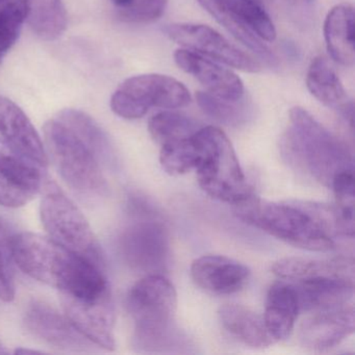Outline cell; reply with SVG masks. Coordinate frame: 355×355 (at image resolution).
I'll return each mask as SVG.
<instances>
[{
  "mask_svg": "<svg viewBox=\"0 0 355 355\" xmlns=\"http://www.w3.org/2000/svg\"><path fill=\"white\" fill-rule=\"evenodd\" d=\"M234 207L245 223L304 250L325 252L336 246V236H354L336 205L300 200L271 202L252 193Z\"/></svg>",
  "mask_w": 355,
  "mask_h": 355,
  "instance_id": "6da1fadb",
  "label": "cell"
},
{
  "mask_svg": "<svg viewBox=\"0 0 355 355\" xmlns=\"http://www.w3.org/2000/svg\"><path fill=\"white\" fill-rule=\"evenodd\" d=\"M14 261L31 277L62 294L98 296L110 290L103 268L62 247L49 236L33 232L12 236Z\"/></svg>",
  "mask_w": 355,
  "mask_h": 355,
  "instance_id": "7a4b0ae2",
  "label": "cell"
},
{
  "mask_svg": "<svg viewBox=\"0 0 355 355\" xmlns=\"http://www.w3.org/2000/svg\"><path fill=\"white\" fill-rule=\"evenodd\" d=\"M282 151L297 171L329 188L338 173L354 170L352 153L347 145L300 107L290 111Z\"/></svg>",
  "mask_w": 355,
  "mask_h": 355,
  "instance_id": "3957f363",
  "label": "cell"
},
{
  "mask_svg": "<svg viewBox=\"0 0 355 355\" xmlns=\"http://www.w3.org/2000/svg\"><path fill=\"white\" fill-rule=\"evenodd\" d=\"M126 309L135 322V347L157 352L173 340V320L178 294L162 274H149L139 280L126 296Z\"/></svg>",
  "mask_w": 355,
  "mask_h": 355,
  "instance_id": "277c9868",
  "label": "cell"
},
{
  "mask_svg": "<svg viewBox=\"0 0 355 355\" xmlns=\"http://www.w3.org/2000/svg\"><path fill=\"white\" fill-rule=\"evenodd\" d=\"M200 188L213 198L236 205L252 194L230 139L220 128L201 126L196 134Z\"/></svg>",
  "mask_w": 355,
  "mask_h": 355,
  "instance_id": "5b68a950",
  "label": "cell"
},
{
  "mask_svg": "<svg viewBox=\"0 0 355 355\" xmlns=\"http://www.w3.org/2000/svg\"><path fill=\"white\" fill-rule=\"evenodd\" d=\"M45 147L60 175L72 189L83 194L105 190L101 163L80 137L57 115L45 123Z\"/></svg>",
  "mask_w": 355,
  "mask_h": 355,
  "instance_id": "8992f818",
  "label": "cell"
},
{
  "mask_svg": "<svg viewBox=\"0 0 355 355\" xmlns=\"http://www.w3.org/2000/svg\"><path fill=\"white\" fill-rule=\"evenodd\" d=\"M41 221L51 240L64 248L105 268L101 245L80 209L55 182L43 186Z\"/></svg>",
  "mask_w": 355,
  "mask_h": 355,
  "instance_id": "52a82bcc",
  "label": "cell"
},
{
  "mask_svg": "<svg viewBox=\"0 0 355 355\" xmlns=\"http://www.w3.org/2000/svg\"><path fill=\"white\" fill-rule=\"evenodd\" d=\"M191 103L188 89L171 76L150 73L124 80L111 99V107L128 120L144 117L151 107L173 110Z\"/></svg>",
  "mask_w": 355,
  "mask_h": 355,
  "instance_id": "ba28073f",
  "label": "cell"
},
{
  "mask_svg": "<svg viewBox=\"0 0 355 355\" xmlns=\"http://www.w3.org/2000/svg\"><path fill=\"white\" fill-rule=\"evenodd\" d=\"M124 261L135 271L161 274L170 255L169 232L161 222L142 220L128 226L120 236Z\"/></svg>",
  "mask_w": 355,
  "mask_h": 355,
  "instance_id": "9c48e42d",
  "label": "cell"
},
{
  "mask_svg": "<svg viewBox=\"0 0 355 355\" xmlns=\"http://www.w3.org/2000/svg\"><path fill=\"white\" fill-rule=\"evenodd\" d=\"M61 302L64 315L78 334L105 350L115 349V306L111 290L93 297L61 294Z\"/></svg>",
  "mask_w": 355,
  "mask_h": 355,
  "instance_id": "30bf717a",
  "label": "cell"
},
{
  "mask_svg": "<svg viewBox=\"0 0 355 355\" xmlns=\"http://www.w3.org/2000/svg\"><path fill=\"white\" fill-rule=\"evenodd\" d=\"M167 36L184 49L215 60L244 72L255 73L261 66L248 53L241 51L225 37L203 24H173L165 28Z\"/></svg>",
  "mask_w": 355,
  "mask_h": 355,
  "instance_id": "8fae6325",
  "label": "cell"
},
{
  "mask_svg": "<svg viewBox=\"0 0 355 355\" xmlns=\"http://www.w3.org/2000/svg\"><path fill=\"white\" fill-rule=\"evenodd\" d=\"M334 307L315 311L301 324L299 340L309 350H329L340 345L354 332L355 315L353 306Z\"/></svg>",
  "mask_w": 355,
  "mask_h": 355,
  "instance_id": "7c38bea8",
  "label": "cell"
},
{
  "mask_svg": "<svg viewBox=\"0 0 355 355\" xmlns=\"http://www.w3.org/2000/svg\"><path fill=\"white\" fill-rule=\"evenodd\" d=\"M24 323L31 334L57 348L78 350L91 345L78 334L65 315H62L44 301L33 300L28 305Z\"/></svg>",
  "mask_w": 355,
  "mask_h": 355,
  "instance_id": "4fadbf2b",
  "label": "cell"
},
{
  "mask_svg": "<svg viewBox=\"0 0 355 355\" xmlns=\"http://www.w3.org/2000/svg\"><path fill=\"white\" fill-rule=\"evenodd\" d=\"M174 60L180 69L196 78L209 94L238 101L244 95V84L232 70L188 49H178Z\"/></svg>",
  "mask_w": 355,
  "mask_h": 355,
  "instance_id": "5bb4252c",
  "label": "cell"
},
{
  "mask_svg": "<svg viewBox=\"0 0 355 355\" xmlns=\"http://www.w3.org/2000/svg\"><path fill=\"white\" fill-rule=\"evenodd\" d=\"M0 138L14 150L46 168L49 155L26 114L7 97L0 96Z\"/></svg>",
  "mask_w": 355,
  "mask_h": 355,
  "instance_id": "9a60e30c",
  "label": "cell"
},
{
  "mask_svg": "<svg viewBox=\"0 0 355 355\" xmlns=\"http://www.w3.org/2000/svg\"><path fill=\"white\" fill-rule=\"evenodd\" d=\"M195 284L214 295H230L242 290L250 270L240 261L223 255H203L191 266Z\"/></svg>",
  "mask_w": 355,
  "mask_h": 355,
  "instance_id": "2e32d148",
  "label": "cell"
},
{
  "mask_svg": "<svg viewBox=\"0 0 355 355\" xmlns=\"http://www.w3.org/2000/svg\"><path fill=\"white\" fill-rule=\"evenodd\" d=\"M294 284L300 311H320L348 304L354 295V280L313 277Z\"/></svg>",
  "mask_w": 355,
  "mask_h": 355,
  "instance_id": "e0dca14e",
  "label": "cell"
},
{
  "mask_svg": "<svg viewBox=\"0 0 355 355\" xmlns=\"http://www.w3.org/2000/svg\"><path fill=\"white\" fill-rule=\"evenodd\" d=\"M299 313L300 306L294 284L279 282L272 284L263 317L274 342L286 340L291 336Z\"/></svg>",
  "mask_w": 355,
  "mask_h": 355,
  "instance_id": "ac0fdd59",
  "label": "cell"
},
{
  "mask_svg": "<svg viewBox=\"0 0 355 355\" xmlns=\"http://www.w3.org/2000/svg\"><path fill=\"white\" fill-rule=\"evenodd\" d=\"M271 270L280 279L292 282L324 276L354 280V261L348 257L332 259L286 257L275 261Z\"/></svg>",
  "mask_w": 355,
  "mask_h": 355,
  "instance_id": "d6986e66",
  "label": "cell"
},
{
  "mask_svg": "<svg viewBox=\"0 0 355 355\" xmlns=\"http://www.w3.org/2000/svg\"><path fill=\"white\" fill-rule=\"evenodd\" d=\"M354 9L349 3L336 6L326 16L324 38L330 57L343 66L354 64Z\"/></svg>",
  "mask_w": 355,
  "mask_h": 355,
  "instance_id": "ffe728a7",
  "label": "cell"
},
{
  "mask_svg": "<svg viewBox=\"0 0 355 355\" xmlns=\"http://www.w3.org/2000/svg\"><path fill=\"white\" fill-rule=\"evenodd\" d=\"M306 86L311 94L326 107L340 111L352 122V103L336 70L324 57L313 60L306 76Z\"/></svg>",
  "mask_w": 355,
  "mask_h": 355,
  "instance_id": "44dd1931",
  "label": "cell"
},
{
  "mask_svg": "<svg viewBox=\"0 0 355 355\" xmlns=\"http://www.w3.org/2000/svg\"><path fill=\"white\" fill-rule=\"evenodd\" d=\"M226 331L252 348H267L273 345L263 315L240 304H224L218 311Z\"/></svg>",
  "mask_w": 355,
  "mask_h": 355,
  "instance_id": "7402d4cb",
  "label": "cell"
},
{
  "mask_svg": "<svg viewBox=\"0 0 355 355\" xmlns=\"http://www.w3.org/2000/svg\"><path fill=\"white\" fill-rule=\"evenodd\" d=\"M57 116L68 124L86 143L101 165H115L116 155L113 145L105 130L91 116L73 109L63 110L59 112Z\"/></svg>",
  "mask_w": 355,
  "mask_h": 355,
  "instance_id": "603a6c76",
  "label": "cell"
},
{
  "mask_svg": "<svg viewBox=\"0 0 355 355\" xmlns=\"http://www.w3.org/2000/svg\"><path fill=\"white\" fill-rule=\"evenodd\" d=\"M45 167L20 155L0 138V176L12 184L38 193L43 188Z\"/></svg>",
  "mask_w": 355,
  "mask_h": 355,
  "instance_id": "cb8c5ba5",
  "label": "cell"
},
{
  "mask_svg": "<svg viewBox=\"0 0 355 355\" xmlns=\"http://www.w3.org/2000/svg\"><path fill=\"white\" fill-rule=\"evenodd\" d=\"M26 21L31 30L45 41L60 38L67 28L63 0H26Z\"/></svg>",
  "mask_w": 355,
  "mask_h": 355,
  "instance_id": "d4e9b609",
  "label": "cell"
},
{
  "mask_svg": "<svg viewBox=\"0 0 355 355\" xmlns=\"http://www.w3.org/2000/svg\"><path fill=\"white\" fill-rule=\"evenodd\" d=\"M197 3L239 42L257 53L261 59H265L268 63H275L276 57L271 49L243 20L224 9L216 0H197Z\"/></svg>",
  "mask_w": 355,
  "mask_h": 355,
  "instance_id": "484cf974",
  "label": "cell"
},
{
  "mask_svg": "<svg viewBox=\"0 0 355 355\" xmlns=\"http://www.w3.org/2000/svg\"><path fill=\"white\" fill-rule=\"evenodd\" d=\"M195 134L188 138L162 145L159 162L163 169L170 175H182L196 169L200 155Z\"/></svg>",
  "mask_w": 355,
  "mask_h": 355,
  "instance_id": "4316f807",
  "label": "cell"
},
{
  "mask_svg": "<svg viewBox=\"0 0 355 355\" xmlns=\"http://www.w3.org/2000/svg\"><path fill=\"white\" fill-rule=\"evenodd\" d=\"M224 9L240 18L261 40L273 42L276 30L266 12L265 8L257 0H216Z\"/></svg>",
  "mask_w": 355,
  "mask_h": 355,
  "instance_id": "83f0119b",
  "label": "cell"
},
{
  "mask_svg": "<svg viewBox=\"0 0 355 355\" xmlns=\"http://www.w3.org/2000/svg\"><path fill=\"white\" fill-rule=\"evenodd\" d=\"M198 122L184 114L162 112L153 116L148 123V130L157 144L164 145L182 140L194 135L200 128Z\"/></svg>",
  "mask_w": 355,
  "mask_h": 355,
  "instance_id": "f1b7e54d",
  "label": "cell"
},
{
  "mask_svg": "<svg viewBox=\"0 0 355 355\" xmlns=\"http://www.w3.org/2000/svg\"><path fill=\"white\" fill-rule=\"evenodd\" d=\"M26 21V0H3L0 3V64L15 44Z\"/></svg>",
  "mask_w": 355,
  "mask_h": 355,
  "instance_id": "f546056e",
  "label": "cell"
},
{
  "mask_svg": "<svg viewBox=\"0 0 355 355\" xmlns=\"http://www.w3.org/2000/svg\"><path fill=\"white\" fill-rule=\"evenodd\" d=\"M197 103L209 117L226 125H239L246 120L248 107L239 101H224L207 92L196 94Z\"/></svg>",
  "mask_w": 355,
  "mask_h": 355,
  "instance_id": "4dcf8cb0",
  "label": "cell"
},
{
  "mask_svg": "<svg viewBox=\"0 0 355 355\" xmlns=\"http://www.w3.org/2000/svg\"><path fill=\"white\" fill-rule=\"evenodd\" d=\"M12 236L9 228L0 220V299L11 302L16 295Z\"/></svg>",
  "mask_w": 355,
  "mask_h": 355,
  "instance_id": "1f68e13d",
  "label": "cell"
},
{
  "mask_svg": "<svg viewBox=\"0 0 355 355\" xmlns=\"http://www.w3.org/2000/svg\"><path fill=\"white\" fill-rule=\"evenodd\" d=\"M330 188L336 196V209L347 226L354 232V170L340 172L332 180Z\"/></svg>",
  "mask_w": 355,
  "mask_h": 355,
  "instance_id": "d6a6232c",
  "label": "cell"
},
{
  "mask_svg": "<svg viewBox=\"0 0 355 355\" xmlns=\"http://www.w3.org/2000/svg\"><path fill=\"white\" fill-rule=\"evenodd\" d=\"M167 0H132L130 7L117 13L118 17L130 24H150L163 16Z\"/></svg>",
  "mask_w": 355,
  "mask_h": 355,
  "instance_id": "836d02e7",
  "label": "cell"
},
{
  "mask_svg": "<svg viewBox=\"0 0 355 355\" xmlns=\"http://www.w3.org/2000/svg\"><path fill=\"white\" fill-rule=\"evenodd\" d=\"M36 195V193L20 188L0 176V205L18 209L28 205Z\"/></svg>",
  "mask_w": 355,
  "mask_h": 355,
  "instance_id": "e575fe53",
  "label": "cell"
},
{
  "mask_svg": "<svg viewBox=\"0 0 355 355\" xmlns=\"http://www.w3.org/2000/svg\"><path fill=\"white\" fill-rule=\"evenodd\" d=\"M110 1L115 8L116 13L123 11L132 3V0H110Z\"/></svg>",
  "mask_w": 355,
  "mask_h": 355,
  "instance_id": "d590c367",
  "label": "cell"
},
{
  "mask_svg": "<svg viewBox=\"0 0 355 355\" xmlns=\"http://www.w3.org/2000/svg\"><path fill=\"white\" fill-rule=\"evenodd\" d=\"M15 353H22V354H37V353H39V354H41V351H37V350H30V349H17V350L15 351Z\"/></svg>",
  "mask_w": 355,
  "mask_h": 355,
  "instance_id": "8d00e7d4",
  "label": "cell"
},
{
  "mask_svg": "<svg viewBox=\"0 0 355 355\" xmlns=\"http://www.w3.org/2000/svg\"><path fill=\"white\" fill-rule=\"evenodd\" d=\"M293 3L297 6H309L315 1V0H291Z\"/></svg>",
  "mask_w": 355,
  "mask_h": 355,
  "instance_id": "74e56055",
  "label": "cell"
},
{
  "mask_svg": "<svg viewBox=\"0 0 355 355\" xmlns=\"http://www.w3.org/2000/svg\"><path fill=\"white\" fill-rule=\"evenodd\" d=\"M9 353V351L6 349V347L3 346L1 343H0V354H8Z\"/></svg>",
  "mask_w": 355,
  "mask_h": 355,
  "instance_id": "f35d334b",
  "label": "cell"
},
{
  "mask_svg": "<svg viewBox=\"0 0 355 355\" xmlns=\"http://www.w3.org/2000/svg\"><path fill=\"white\" fill-rule=\"evenodd\" d=\"M3 0H0V3H3Z\"/></svg>",
  "mask_w": 355,
  "mask_h": 355,
  "instance_id": "ab89813d",
  "label": "cell"
}]
</instances>
